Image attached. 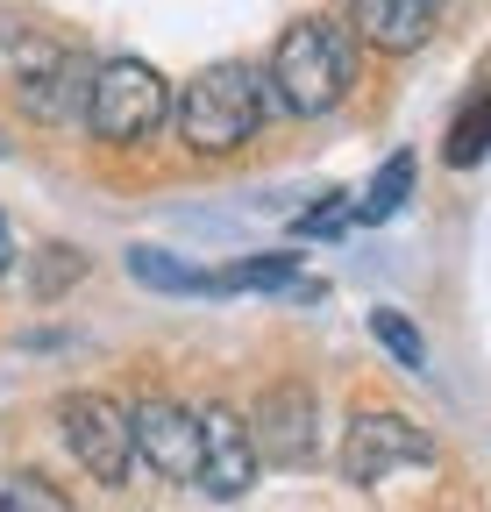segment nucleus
I'll return each mask as SVG.
<instances>
[{
	"instance_id": "nucleus-10",
	"label": "nucleus",
	"mask_w": 491,
	"mask_h": 512,
	"mask_svg": "<svg viewBox=\"0 0 491 512\" xmlns=\"http://www.w3.org/2000/svg\"><path fill=\"white\" fill-rule=\"evenodd\" d=\"M129 278L150 285V292H214V271H193V264H178L171 249H150V242L129 249Z\"/></svg>"
},
{
	"instance_id": "nucleus-12",
	"label": "nucleus",
	"mask_w": 491,
	"mask_h": 512,
	"mask_svg": "<svg viewBox=\"0 0 491 512\" xmlns=\"http://www.w3.org/2000/svg\"><path fill=\"white\" fill-rule=\"evenodd\" d=\"M484 143H491V93H470L456 107V121H449V164L456 171L484 164Z\"/></svg>"
},
{
	"instance_id": "nucleus-16",
	"label": "nucleus",
	"mask_w": 491,
	"mask_h": 512,
	"mask_svg": "<svg viewBox=\"0 0 491 512\" xmlns=\"http://www.w3.org/2000/svg\"><path fill=\"white\" fill-rule=\"evenodd\" d=\"M0 512H79V505L57 491L43 470H15L8 484H0Z\"/></svg>"
},
{
	"instance_id": "nucleus-6",
	"label": "nucleus",
	"mask_w": 491,
	"mask_h": 512,
	"mask_svg": "<svg viewBox=\"0 0 491 512\" xmlns=\"http://www.w3.org/2000/svg\"><path fill=\"white\" fill-rule=\"evenodd\" d=\"M242 427H250L257 463H271V470H306V463L321 456V399L306 392L299 377L271 384V392L257 399V413L242 420Z\"/></svg>"
},
{
	"instance_id": "nucleus-11",
	"label": "nucleus",
	"mask_w": 491,
	"mask_h": 512,
	"mask_svg": "<svg viewBox=\"0 0 491 512\" xmlns=\"http://www.w3.org/2000/svg\"><path fill=\"white\" fill-rule=\"evenodd\" d=\"M413 171H420V164H413V150H392V157H385V171L371 178V192L356 200V214H349V221H392V214L406 207V192H413Z\"/></svg>"
},
{
	"instance_id": "nucleus-3",
	"label": "nucleus",
	"mask_w": 491,
	"mask_h": 512,
	"mask_svg": "<svg viewBox=\"0 0 491 512\" xmlns=\"http://www.w3.org/2000/svg\"><path fill=\"white\" fill-rule=\"evenodd\" d=\"M164 114H171V86H164L157 64H143V57H107V64H93L79 121L93 128L100 143L136 150V143H150L157 128H164Z\"/></svg>"
},
{
	"instance_id": "nucleus-2",
	"label": "nucleus",
	"mask_w": 491,
	"mask_h": 512,
	"mask_svg": "<svg viewBox=\"0 0 491 512\" xmlns=\"http://www.w3.org/2000/svg\"><path fill=\"white\" fill-rule=\"evenodd\" d=\"M349 86H356V43H349V29L328 22V15H299L278 36L271 72H264L271 107L314 121V114H335L349 100Z\"/></svg>"
},
{
	"instance_id": "nucleus-5",
	"label": "nucleus",
	"mask_w": 491,
	"mask_h": 512,
	"mask_svg": "<svg viewBox=\"0 0 491 512\" xmlns=\"http://www.w3.org/2000/svg\"><path fill=\"white\" fill-rule=\"evenodd\" d=\"M57 427H65V448L79 456V470L107 491L129 484L136 448H129V406H114L107 392H65L57 399Z\"/></svg>"
},
{
	"instance_id": "nucleus-7",
	"label": "nucleus",
	"mask_w": 491,
	"mask_h": 512,
	"mask_svg": "<svg viewBox=\"0 0 491 512\" xmlns=\"http://www.w3.org/2000/svg\"><path fill=\"white\" fill-rule=\"evenodd\" d=\"M129 448L136 463H150V477L164 484H193L200 477V427H193V406L178 399H136L129 406Z\"/></svg>"
},
{
	"instance_id": "nucleus-15",
	"label": "nucleus",
	"mask_w": 491,
	"mask_h": 512,
	"mask_svg": "<svg viewBox=\"0 0 491 512\" xmlns=\"http://www.w3.org/2000/svg\"><path fill=\"white\" fill-rule=\"evenodd\" d=\"M292 256H242V264H228V271H214V292H278V285H292Z\"/></svg>"
},
{
	"instance_id": "nucleus-18",
	"label": "nucleus",
	"mask_w": 491,
	"mask_h": 512,
	"mask_svg": "<svg viewBox=\"0 0 491 512\" xmlns=\"http://www.w3.org/2000/svg\"><path fill=\"white\" fill-rule=\"evenodd\" d=\"M15 271V235H8V214H0V278Z\"/></svg>"
},
{
	"instance_id": "nucleus-1",
	"label": "nucleus",
	"mask_w": 491,
	"mask_h": 512,
	"mask_svg": "<svg viewBox=\"0 0 491 512\" xmlns=\"http://www.w3.org/2000/svg\"><path fill=\"white\" fill-rule=\"evenodd\" d=\"M271 114V93H264V72L242 57H221V64H200V72L178 86L171 100V121H178V143L193 157H228L242 150L264 128Z\"/></svg>"
},
{
	"instance_id": "nucleus-19",
	"label": "nucleus",
	"mask_w": 491,
	"mask_h": 512,
	"mask_svg": "<svg viewBox=\"0 0 491 512\" xmlns=\"http://www.w3.org/2000/svg\"><path fill=\"white\" fill-rule=\"evenodd\" d=\"M0 157H8V143H0Z\"/></svg>"
},
{
	"instance_id": "nucleus-17",
	"label": "nucleus",
	"mask_w": 491,
	"mask_h": 512,
	"mask_svg": "<svg viewBox=\"0 0 491 512\" xmlns=\"http://www.w3.org/2000/svg\"><path fill=\"white\" fill-rule=\"evenodd\" d=\"M342 200H349V192H321V207L292 214V235H328V228H342V221H349V214H342Z\"/></svg>"
},
{
	"instance_id": "nucleus-9",
	"label": "nucleus",
	"mask_w": 491,
	"mask_h": 512,
	"mask_svg": "<svg viewBox=\"0 0 491 512\" xmlns=\"http://www.w3.org/2000/svg\"><path fill=\"white\" fill-rule=\"evenodd\" d=\"M349 29L385 57H413L420 43H435L442 0H349Z\"/></svg>"
},
{
	"instance_id": "nucleus-8",
	"label": "nucleus",
	"mask_w": 491,
	"mask_h": 512,
	"mask_svg": "<svg viewBox=\"0 0 491 512\" xmlns=\"http://www.w3.org/2000/svg\"><path fill=\"white\" fill-rule=\"evenodd\" d=\"M193 427H200V491L207 498H221V505H235L242 491L257 484V448H250V427H242V413L235 406H207V413H193Z\"/></svg>"
},
{
	"instance_id": "nucleus-4",
	"label": "nucleus",
	"mask_w": 491,
	"mask_h": 512,
	"mask_svg": "<svg viewBox=\"0 0 491 512\" xmlns=\"http://www.w3.org/2000/svg\"><path fill=\"white\" fill-rule=\"evenodd\" d=\"M427 463H435V434L392 406H363L342 427V477L349 484H392L399 470H427Z\"/></svg>"
},
{
	"instance_id": "nucleus-14",
	"label": "nucleus",
	"mask_w": 491,
	"mask_h": 512,
	"mask_svg": "<svg viewBox=\"0 0 491 512\" xmlns=\"http://www.w3.org/2000/svg\"><path fill=\"white\" fill-rule=\"evenodd\" d=\"M371 335H378V349H385L399 370H427V342H420V328H413L399 306H378V313H371Z\"/></svg>"
},
{
	"instance_id": "nucleus-13",
	"label": "nucleus",
	"mask_w": 491,
	"mask_h": 512,
	"mask_svg": "<svg viewBox=\"0 0 491 512\" xmlns=\"http://www.w3.org/2000/svg\"><path fill=\"white\" fill-rule=\"evenodd\" d=\"M86 271H93V256H86V249H72V242H50V249L36 256V278H29V292L50 306V299H65V292H72Z\"/></svg>"
}]
</instances>
